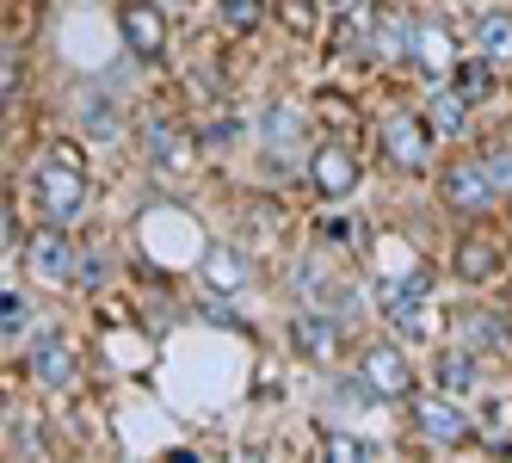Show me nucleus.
Listing matches in <instances>:
<instances>
[{
  "mask_svg": "<svg viewBox=\"0 0 512 463\" xmlns=\"http://www.w3.org/2000/svg\"><path fill=\"white\" fill-rule=\"evenodd\" d=\"M457 340L475 346V352L506 346V322H500V315H463V322H457Z\"/></svg>",
  "mask_w": 512,
  "mask_h": 463,
  "instance_id": "18",
  "label": "nucleus"
},
{
  "mask_svg": "<svg viewBox=\"0 0 512 463\" xmlns=\"http://www.w3.org/2000/svg\"><path fill=\"white\" fill-rule=\"evenodd\" d=\"M309 186L321 198H352L358 192V155L346 149V142H321V149H309Z\"/></svg>",
  "mask_w": 512,
  "mask_h": 463,
  "instance_id": "3",
  "label": "nucleus"
},
{
  "mask_svg": "<svg viewBox=\"0 0 512 463\" xmlns=\"http://www.w3.org/2000/svg\"><path fill=\"white\" fill-rule=\"evenodd\" d=\"M457 272H463V278H494V272H500V247H494L488 235L457 241Z\"/></svg>",
  "mask_w": 512,
  "mask_h": 463,
  "instance_id": "17",
  "label": "nucleus"
},
{
  "mask_svg": "<svg viewBox=\"0 0 512 463\" xmlns=\"http://www.w3.org/2000/svg\"><path fill=\"white\" fill-rule=\"evenodd\" d=\"M463 118H469V93H438L432 99V124L438 130H463Z\"/></svg>",
  "mask_w": 512,
  "mask_h": 463,
  "instance_id": "23",
  "label": "nucleus"
},
{
  "mask_svg": "<svg viewBox=\"0 0 512 463\" xmlns=\"http://www.w3.org/2000/svg\"><path fill=\"white\" fill-rule=\"evenodd\" d=\"M31 186H38L44 217H50V223H62V229L87 210V180H81V167H68V161H44Z\"/></svg>",
  "mask_w": 512,
  "mask_h": 463,
  "instance_id": "1",
  "label": "nucleus"
},
{
  "mask_svg": "<svg viewBox=\"0 0 512 463\" xmlns=\"http://www.w3.org/2000/svg\"><path fill=\"white\" fill-rule=\"evenodd\" d=\"M482 167H488V180H494V192H500V198H512V142H488V155H482Z\"/></svg>",
  "mask_w": 512,
  "mask_h": 463,
  "instance_id": "22",
  "label": "nucleus"
},
{
  "mask_svg": "<svg viewBox=\"0 0 512 463\" xmlns=\"http://www.w3.org/2000/svg\"><path fill=\"white\" fill-rule=\"evenodd\" d=\"M383 155H389L395 167L420 173V167H426V124L408 118V112H395V118L383 124Z\"/></svg>",
  "mask_w": 512,
  "mask_h": 463,
  "instance_id": "7",
  "label": "nucleus"
},
{
  "mask_svg": "<svg viewBox=\"0 0 512 463\" xmlns=\"http://www.w3.org/2000/svg\"><path fill=\"white\" fill-rule=\"evenodd\" d=\"M426 291H432V272H426V266H414L408 278L383 284V309H395V303H426Z\"/></svg>",
  "mask_w": 512,
  "mask_h": 463,
  "instance_id": "21",
  "label": "nucleus"
},
{
  "mask_svg": "<svg viewBox=\"0 0 512 463\" xmlns=\"http://www.w3.org/2000/svg\"><path fill=\"white\" fill-rule=\"evenodd\" d=\"M414 62H420V75H432V81H445L451 68H457V50H451V31H445V25H420V38H414Z\"/></svg>",
  "mask_w": 512,
  "mask_h": 463,
  "instance_id": "9",
  "label": "nucleus"
},
{
  "mask_svg": "<svg viewBox=\"0 0 512 463\" xmlns=\"http://www.w3.org/2000/svg\"><path fill=\"white\" fill-rule=\"evenodd\" d=\"M235 136H241V124H229V118H223L216 130H204V149H210V142H235Z\"/></svg>",
  "mask_w": 512,
  "mask_h": 463,
  "instance_id": "29",
  "label": "nucleus"
},
{
  "mask_svg": "<svg viewBox=\"0 0 512 463\" xmlns=\"http://www.w3.org/2000/svg\"><path fill=\"white\" fill-rule=\"evenodd\" d=\"M118 31H124L130 56H142V62H155L167 50V25H161L155 0H124V7H118Z\"/></svg>",
  "mask_w": 512,
  "mask_h": 463,
  "instance_id": "5",
  "label": "nucleus"
},
{
  "mask_svg": "<svg viewBox=\"0 0 512 463\" xmlns=\"http://www.w3.org/2000/svg\"><path fill=\"white\" fill-rule=\"evenodd\" d=\"M173 7H192V0H173Z\"/></svg>",
  "mask_w": 512,
  "mask_h": 463,
  "instance_id": "31",
  "label": "nucleus"
},
{
  "mask_svg": "<svg viewBox=\"0 0 512 463\" xmlns=\"http://www.w3.org/2000/svg\"><path fill=\"white\" fill-rule=\"evenodd\" d=\"M25 260H31V272H38L44 284H62L68 272H75V247L62 241V223H56L50 235H38V241H31V247H25Z\"/></svg>",
  "mask_w": 512,
  "mask_h": 463,
  "instance_id": "8",
  "label": "nucleus"
},
{
  "mask_svg": "<svg viewBox=\"0 0 512 463\" xmlns=\"http://www.w3.org/2000/svg\"><path fill=\"white\" fill-rule=\"evenodd\" d=\"M475 377H482V371H475V346H445V352H438V389H445V396H463V389H475Z\"/></svg>",
  "mask_w": 512,
  "mask_h": 463,
  "instance_id": "12",
  "label": "nucleus"
},
{
  "mask_svg": "<svg viewBox=\"0 0 512 463\" xmlns=\"http://www.w3.org/2000/svg\"><path fill=\"white\" fill-rule=\"evenodd\" d=\"M414 426L432 445H463L469 439V414L451 396H414Z\"/></svg>",
  "mask_w": 512,
  "mask_h": 463,
  "instance_id": "6",
  "label": "nucleus"
},
{
  "mask_svg": "<svg viewBox=\"0 0 512 463\" xmlns=\"http://www.w3.org/2000/svg\"><path fill=\"white\" fill-rule=\"evenodd\" d=\"M260 13H266V0H223V25L229 31H253Z\"/></svg>",
  "mask_w": 512,
  "mask_h": 463,
  "instance_id": "25",
  "label": "nucleus"
},
{
  "mask_svg": "<svg viewBox=\"0 0 512 463\" xmlns=\"http://www.w3.org/2000/svg\"><path fill=\"white\" fill-rule=\"evenodd\" d=\"M482 62H488V56H482ZM482 62L457 68V93H469V99H475V93H488V68H482Z\"/></svg>",
  "mask_w": 512,
  "mask_h": 463,
  "instance_id": "28",
  "label": "nucleus"
},
{
  "mask_svg": "<svg viewBox=\"0 0 512 463\" xmlns=\"http://www.w3.org/2000/svg\"><path fill=\"white\" fill-rule=\"evenodd\" d=\"M290 284H297V297H309V291H321V284H327V272H321L315 260H297V272H290Z\"/></svg>",
  "mask_w": 512,
  "mask_h": 463,
  "instance_id": "27",
  "label": "nucleus"
},
{
  "mask_svg": "<svg viewBox=\"0 0 512 463\" xmlns=\"http://www.w3.org/2000/svg\"><path fill=\"white\" fill-rule=\"evenodd\" d=\"M475 50L488 62H512V13H482L475 25Z\"/></svg>",
  "mask_w": 512,
  "mask_h": 463,
  "instance_id": "14",
  "label": "nucleus"
},
{
  "mask_svg": "<svg viewBox=\"0 0 512 463\" xmlns=\"http://www.w3.org/2000/svg\"><path fill=\"white\" fill-rule=\"evenodd\" d=\"M204 284H210V291H229V297L247 291V260L235 254L229 241H216L210 254H204Z\"/></svg>",
  "mask_w": 512,
  "mask_h": 463,
  "instance_id": "10",
  "label": "nucleus"
},
{
  "mask_svg": "<svg viewBox=\"0 0 512 463\" xmlns=\"http://www.w3.org/2000/svg\"><path fill=\"white\" fill-rule=\"evenodd\" d=\"M290 340H297V352H309V359H327V352H334V340H340V328L327 322V315H297Z\"/></svg>",
  "mask_w": 512,
  "mask_h": 463,
  "instance_id": "15",
  "label": "nucleus"
},
{
  "mask_svg": "<svg viewBox=\"0 0 512 463\" xmlns=\"http://www.w3.org/2000/svg\"><path fill=\"white\" fill-rule=\"evenodd\" d=\"M75 112H81V124H87L93 136H118V124H124V118H118V99H112V93H99V87L81 93Z\"/></svg>",
  "mask_w": 512,
  "mask_h": 463,
  "instance_id": "16",
  "label": "nucleus"
},
{
  "mask_svg": "<svg viewBox=\"0 0 512 463\" xmlns=\"http://www.w3.org/2000/svg\"><path fill=\"white\" fill-rule=\"evenodd\" d=\"M414 38H420V25H408V19H395V13H389V19L377 25L371 50H377V56H408V50H414Z\"/></svg>",
  "mask_w": 512,
  "mask_h": 463,
  "instance_id": "19",
  "label": "nucleus"
},
{
  "mask_svg": "<svg viewBox=\"0 0 512 463\" xmlns=\"http://www.w3.org/2000/svg\"><path fill=\"white\" fill-rule=\"evenodd\" d=\"M327 457H334V463H352V457H377V445H364V439H352V433H334V439H327Z\"/></svg>",
  "mask_w": 512,
  "mask_h": 463,
  "instance_id": "26",
  "label": "nucleus"
},
{
  "mask_svg": "<svg viewBox=\"0 0 512 463\" xmlns=\"http://www.w3.org/2000/svg\"><path fill=\"white\" fill-rule=\"evenodd\" d=\"M358 371L371 377V389H377L383 402H408V396H414V371H408V352H401L395 340H377V346H364Z\"/></svg>",
  "mask_w": 512,
  "mask_h": 463,
  "instance_id": "2",
  "label": "nucleus"
},
{
  "mask_svg": "<svg viewBox=\"0 0 512 463\" xmlns=\"http://www.w3.org/2000/svg\"><path fill=\"white\" fill-rule=\"evenodd\" d=\"M438 192H445V204L463 210V217H482V210L500 198L482 161H451V167H445V180H438Z\"/></svg>",
  "mask_w": 512,
  "mask_h": 463,
  "instance_id": "4",
  "label": "nucleus"
},
{
  "mask_svg": "<svg viewBox=\"0 0 512 463\" xmlns=\"http://www.w3.org/2000/svg\"><path fill=\"white\" fill-rule=\"evenodd\" d=\"M334 7H346V13H352V7H358V0H334Z\"/></svg>",
  "mask_w": 512,
  "mask_h": 463,
  "instance_id": "30",
  "label": "nucleus"
},
{
  "mask_svg": "<svg viewBox=\"0 0 512 463\" xmlns=\"http://www.w3.org/2000/svg\"><path fill=\"white\" fill-rule=\"evenodd\" d=\"M303 130H309V124H303V112H297V105H272V112L260 118V136L272 142L278 155H290V149H297V142H303Z\"/></svg>",
  "mask_w": 512,
  "mask_h": 463,
  "instance_id": "13",
  "label": "nucleus"
},
{
  "mask_svg": "<svg viewBox=\"0 0 512 463\" xmlns=\"http://www.w3.org/2000/svg\"><path fill=\"white\" fill-rule=\"evenodd\" d=\"M149 161L155 167H186V142H179V130H167V124H149Z\"/></svg>",
  "mask_w": 512,
  "mask_h": 463,
  "instance_id": "20",
  "label": "nucleus"
},
{
  "mask_svg": "<svg viewBox=\"0 0 512 463\" xmlns=\"http://www.w3.org/2000/svg\"><path fill=\"white\" fill-rule=\"evenodd\" d=\"M25 315H31V303H25V291H13V284H7V291H0V334H19L25 328Z\"/></svg>",
  "mask_w": 512,
  "mask_h": 463,
  "instance_id": "24",
  "label": "nucleus"
},
{
  "mask_svg": "<svg viewBox=\"0 0 512 463\" xmlns=\"http://www.w3.org/2000/svg\"><path fill=\"white\" fill-rule=\"evenodd\" d=\"M31 371H38V383L62 389L68 377H75V352H68V340L62 334H44L38 346H31Z\"/></svg>",
  "mask_w": 512,
  "mask_h": 463,
  "instance_id": "11",
  "label": "nucleus"
}]
</instances>
